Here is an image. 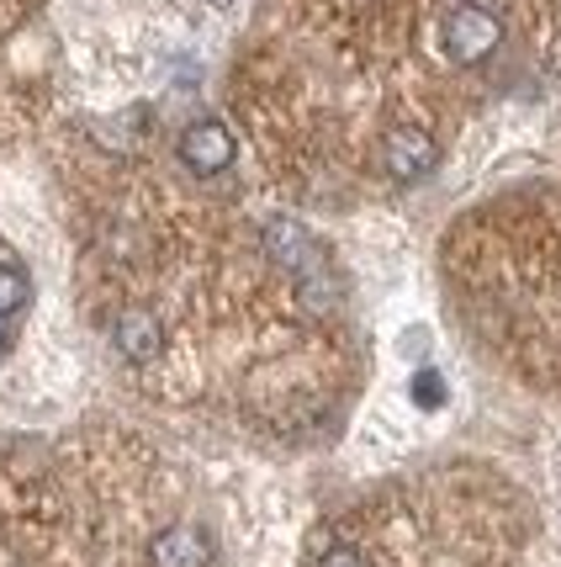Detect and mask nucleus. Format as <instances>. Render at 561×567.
<instances>
[{
    "instance_id": "nucleus-4",
    "label": "nucleus",
    "mask_w": 561,
    "mask_h": 567,
    "mask_svg": "<svg viewBox=\"0 0 561 567\" xmlns=\"http://www.w3.org/2000/svg\"><path fill=\"white\" fill-rule=\"evenodd\" d=\"M233 154H239V144H233V133L218 117H201V123L180 133V165L191 175H222L233 165Z\"/></svg>"
},
{
    "instance_id": "nucleus-8",
    "label": "nucleus",
    "mask_w": 561,
    "mask_h": 567,
    "mask_svg": "<svg viewBox=\"0 0 561 567\" xmlns=\"http://www.w3.org/2000/svg\"><path fill=\"white\" fill-rule=\"evenodd\" d=\"M414 403L418 409H439L445 403V377L439 371H418L414 377Z\"/></svg>"
},
{
    "instance_id": "nucleus-7",
    "label": "nucleus",
    "mask_w": 561,
    "mask_h": 567,
    "mask_svg": "<svg viewBox=\"0 0 561 567\" xmlns=\"http://www.w3.org/2000/svg\"><path fill=\"white\" fill-rule=\"evenodd\" d=\"M318 567H376V563L366 557V546L334 542V546H323V551H318Z\"/></svg>"
},
{
    "instance_id": "nucleus-3",
    "label": "nucleus",
    "mask_w": 561,
    "mask_h": 567,
    "mask_svg": "<svg viewBox=\"0 0 561 567\" xmlns=\"http://www.w3.org/2000/svg\"><path fill=\"white\" fill-rule=\"evenodd\" d=\"M170 346V334H165V323L154 308H117V319H112V350L123 355L127 367H154L159 355Z\"/></svg>"
},
{
    "instance_id": "nucleus-2",
    "label": "nucleus",
    "mask_w": 561,
    "mask_h": 567,
    "mask_svg": "<svg viewBox=\"0 0 561 567\" xmlns=\"http://www.w3.org/2000/svg\"><path fill=\"white\" fill-rule=\"evenodd\" d=\"M498 43H503V22L488 6H461L445 17V53L456 64H482L488 53H498Z\"/></svg>"
},
{
    "instance_id": "nucleus-5",
    "label": "nucleus",
    "mask_w": 561,
    "mask_h": 567,
    "mask_svg": "<svg viewBox=\"0 0 561 567\" xmlns=\"http://www.w3.org/2000/svg\"><path fill=\"white\" fill-rule=\"evenodd\" d=\"M382 165H387L392 181L414 186V181H424L439 165V148L424 127H392L387 138H382Z\"/></svg>"
},
{
    "instance_id": "nucleus-1",
    "label": "nucleus",
    "mask_w": 561,
    "mask_h": 567,
    "mask_svg": "<svg viewBox=\"0 0 561 567\" xmlns=\"http://www.w3.org/2000/svg\"><path fill=\"white\" fill-rule=\"evenodd\" d=\"M144 563L148 567H218V546L207 536V525L170 519V525H159V530L148 536Z\"/></svg>"
},
{
    "instance_id": "nucleus-6",
    "label": "nucleus",
    "mask_w": 561,
    "mask_h": 567,
    "mask_svg": "<svg viewBox=\"0 0 561 567\" xmlns=\"http://www.w3.org/2000/svg\"><path fill=\"white\" fill-rule=\"evenodd\" d=\"M27 297H32V281H27V271H17V266H0V319L22 313Z\"/></svg>"
},
{
    "instance_id": "nucleus-9",
    "label": "nucleus",
    "mask_w": 561,
    "mask_h": 567,
    "mask_svg": "<svg viewBox=\"0 0 561 567\" xmlns=\"http://www.w3.org/2000/svg\"><path fill=\"white\" fill-rule=\"evenodd\" d=\"M6 346H11V340H6V329H0V355H6Z\"/></svg>"
}]
</instances>
